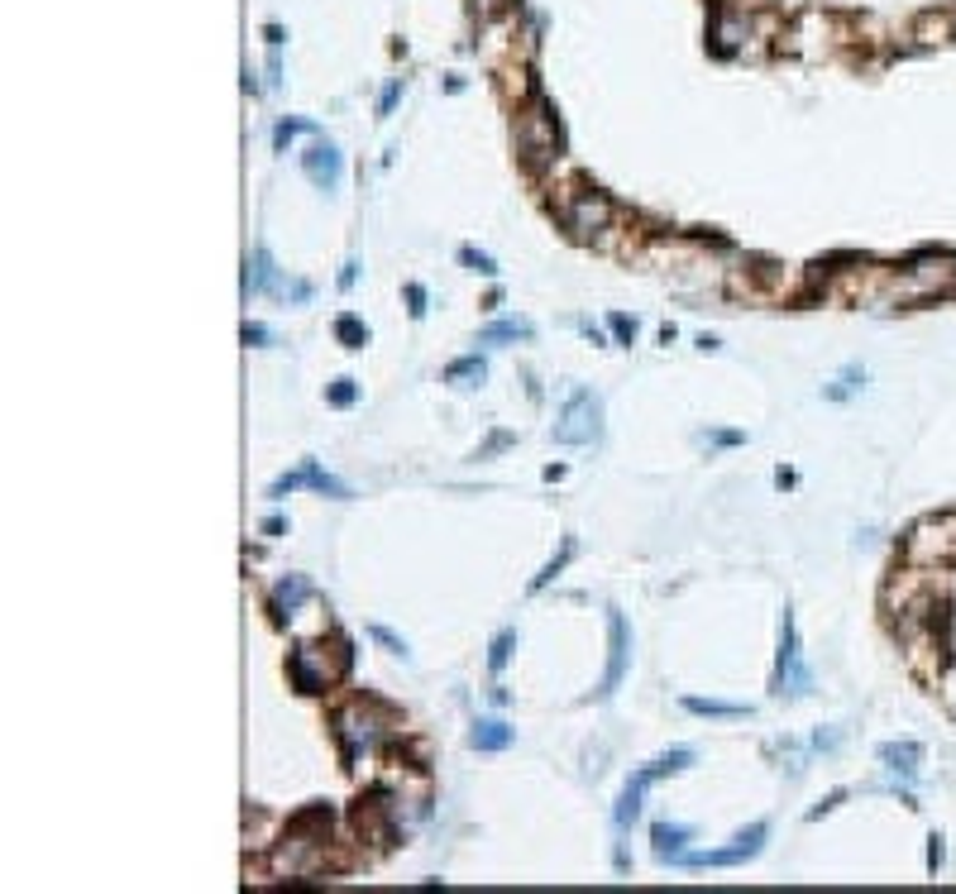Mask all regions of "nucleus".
I'll list each match as a JSON object with an SVG mask.
<instances>
[{
    "label": "nucleus",
    "mask_w": 956,
    "mask_h": 894,
    "mask_svg": "<svg viewBox=\"0 0 956 894\" xmlns=\"http://www.w3.org/2000/svg\"><path fill=\"white\" fill-rule=\"evenodd\" d=\"M326 828H330V808L326 804L297 813V818H292V828H287V837H283V847L273 851V871H278V875L311 871V866L326 856Z\"/></svg>",
    "instance_id": "obj_1"
},
{
    "label": "nucleus",
    "mask_w": 956,
    "mask_h": 894,
    "mask_svg": "<svg viewBox=\"0 0 956 894\" xmlns=\"http://www.w3.org/2000/svg\"><path fill=\"white\" fill-rule=\"evenodd\" d=\"M956 292V254H918L890 283V302H933Z\"/></svg>",
    "instance_id": "obj_2"
},
{
    "label": "nucleus",
    "mask_w": 956,
    "mask_h": 894,
    "mask_svg": "<svg viewBox=\"0 0 956 894\" xmlns=\"http://www.w3.org/2000/svg\"><path fill=\"white\" fill-rule=\"evenodd\" d=\"M694 765V751L689 746H674V751H665V756H655V761L636 765L631 770V780L622 785V794H617V808H612V823L627 832L636 818H641V804H646V789L655 785V780H665V775H679V770H689Z\"/></svg>",
    "instance_id": "obj_3"
},
{
    "label": "nucleus",
    "mask_w": 956,
    "mask_h": 894,
    "mask_svg": "<svg viewBox=\"0 0 956 894\" xmlns=\"http://www.w3.org/2000/svg\"><path fill=\"white\" fill-rule=\"evenodd\" d=\"M388 732H392V718L378 703H349V708H340V718H335V742H340L349 765L359 761V756H369V751H378V746L388 742Z\"/></svg>",
    "instance_id": "obj_4"
},
{
    "label": "nucleus",
    "mask_w": 956,
    "mask_h": 894,
    "mask_svg": "<svg viewBox=\"0 0 956 894\" xmlns=\"http://www.w3.org/2000/svg\"><path fill=\"white\" fill-rule=\"evenodd\" d=\"M813 670L804 660V646H799V627H794V612H780V655H775V694L780 698H808L813 694Z\"/></svg>",
    "instance_id": "obj_5"
},
{
    "label": "nucleus",
    "mask_w": 956,
    "mask_h": 894,
    "mask_svg": "<svg viewBox=\"0 0 956 894\" xmlns=\"http://www.w3.org/2000/svg\"><path fill=\"white\" fill-rule=\"evenodd\" d=\"M555 445H593L603 440V397L588 393V388H574L565 397V407L555 416Z\"/></svg>",
    "instance_id": "obj_6"
},
{
    "label": "nucleus",
    "mask_w": 956,
    "mask_h": 894,
    "mask_svg": "<svg viewBox=\"0 0 956 894\" xmlns=\"http://www.w3.org/2000/svg\"><path fill=\"white\" fill-rule=\"evenodd\" d=\"M765 837H770V823H751V828H741L727 847H713V851H684L674 866H689V871H727V866H746L751 856H761Z\"/></svg>",
    "instance_id": "obj_7"
},
{
    "label": "nucleus",
    "mask_w": 956,
    "mask_h": 894,
    "mask_svg": "<svg viewBox=\"0 0 956 894\" xmlns=\"http://www.w3.org/2000/svg\"><path fill=\"white\" fill-rule=\"evenodd\" d=\"M909 560L913 565H952L956 560V512L928 517L923 526L909 531Z\"/></svg>",
    "instance_id": "obj_8"
},
{
    "label": "nucleus",
    "mask_w": 956,
    "mask_h": 894,
    "mask_svg": "<svg viewBox=\"0 0 956 894\" xmlns=\"http://www.w3.org/2000/svg\"><path fill=\"white\" fill-rule=\"evenodd\" d=\"M627 675H631V627H627L622 612L608 608V670H603V679H598L593 698H598V703L612 698L617 689H622V679Z\"/></svg>",
    "instance_id": "obj_9"
},
{
    "label": "nucleus",
    "mask_w": 956,
    "mask_h": 894,
    "mask_svg": "<svg viewBox=\"0 0 956 894\" xmlns=\"http://www.w3.org/2000/svg\"><path fill=\"white\" fill-rule=\"evenodd\" d=\"M560 220H565L569 235L593 240L598 230H608L612 225V201L603 197V192H574V197L560 206Z\"/></svg>",
    "instance_id": "obj_10"
},
{
    "label": "nucleus",
    "mask_w": 956,
    "mask_h": 894,
    "mask_svg": "<svg viewBox=\"0 0 956 894\" xmlns=\"http://www.w3.org/2000/svg\"><path fill=\"white\" fill-rule=\"evenodd\" d=\"M297 488H316L321 498H335V502H349L354 493H349V483H340L335 474H326L316 459H302L292 474H283V479H273V488H268V498H287V493H297Z\"/></svg>",
    "instance_id": "obj_11"
},
{
    "label": "nucleus",
    "mask_w": 956,
    "mask_h": 894,
    "mask_svg": "<svg viewBox=\"0 0 956 894\" xmlns=\"http://www.w3.org/2000/svg\"><path fill=\"white\" fill-rule=\"evenodd\" d=\"M302 168L321 192H335V187L345 182V153H340L335 139H316V144L302 153Z\"/></svg>",
    "instance_id": "obj_12"
},
{
    "label": "nucleus",
    "mask_w": 956,
    "mask_h": 894,
    "mask_svg": "<svg viewBox=\"0 0 956 894\" xmlns=\"http://www.w3.org/2000/svg\"><path fill=\"white\" fill-rule=\"evenodd\" d=\"M263 292H278V297H283L287 278H283V268L273 263V254L259 244V249L249 254V263H244V297H263Z\"/></svg>",
    "instance_id": "obj_13"
},
{
    "label": "nucleus",
    "mask_w": 956,
    "mask_h": 894,
    "mask_svg": "<svg viewBox=\"0 0 956 894\" xmlns=\"http://www.w3.org/2000/svg\"><path fill=\"white\" fill-rule=\"evenodd\" d=\"M875 756H880V765H885V770H894V775L913 780V775H918V765H923V746H918V742H885L880 751H875Z\"/></svg>",
    "instance_id": "obj_14"
},
{
    "label": "nucleus",
    "mask_w": 956,
    "mask_h": 894,
    "mask_svg": "<svg viewBox=\"0 0 956 894\" xmlns=\"http://www.w3.org/2000/svg\"><path fill=\"white\" fill-rule=\"evenodd\" d=\"M651 842H655V861H679L684 847L694 842V828H684V823H655Z\"/></svg>",
    "instance_id": "obj_15"
},
{
    "label": "nucleus",
    "mask_w": 956,
    "mask_h": 894,
    "mask_svg": "<svg viewBox=\"0 0 956 894\" xmlns=\"http://www.w3.org/2000/svg\"><path fill=\"white\" fill-rule=\"evenodd\" d=\"M512 742H517V732L502 718H478L474 732H469V746H474V751H507Z\"/></svg>",
    "instance_id": "obj_16"
},
{
    "label": "nucleus",
    "mask_w": 956,
    "mask_h": 894,
    "mask_svg": "<svg viewBox=\"0 0 956 894\" xmlns=\"http://www.w3.org/2000/svg\"><path fill=\"white\" fill-rule=\"evenodd\" d=\"M306 598H311V579H306V574H287V579H278V589H273V612H278V617H292Z\"/></svg>",
    "instance_id": "obj_17"
},
{
    "label": "nucleus",
    "mask_w": 956,
    "mask_h": 894,
    "mask_svg": "<svg viewBox=\"0 0 956 894\" xmlns=\"http://www.w3.org/2000/svg\"><path fill=\"white\" fill-rule=\"evenodd\" d=\"M531 335H536L531 321L512 316V321H493V326L478 330V345H517V340H531Z\"/></svg>",
    "instance_id": "obj_18"
},
{
    "label": "nucleus",
    "mask_w": 956,
    "mask_h": 894,
    "mask_svg": "<svg viewBox=\"0 0 956 894\" xmlns=\"http://www.w3.org/2000/svg\"><path fill=\"white\" fill-rule=\"evenodd\" d=\"M483 378H488V364L478 354H464L445 369V383H455V388H483Z\"/></svg>",
    "instance_id": "obj_19"
},
{
    "label": "nucleus",
    "mask_w": 956,
    "mask_h": 894,
    "mask_svg": "<svg viewBox=\"0 0 956 894\" xmlns=\"http://www.w3.org/2000/svg\"><path fill=\"white\" fill-rule=\"evenodd\" d=\"M684 713H694V718H751V708H741V703H717V698H684Z\"/></svg>",
    "instance_id": "obj_20"
},
{
    "label": "nucleus",
    "mask_w": 956,
    "mask_h": 894,
    "mask_svg": "<svg viewBox=\"0 0 956 894\" xmlns=\"http://www.w3.org/2000/svg\"><path fill=\"white\" fill-rule=\"evenodd\" d=\"M861 388H866V369H861V364H851V369H842L832 383H827L823 397H827V402H847V397H856Z\"/></svg>",
    "instance_id": "obj_21"
},
{
    "label": "nucleus",
    "mask_w": 956,
    "mask_h": 894,
    "mask_svg": "<svg viewBox=\"0 0 956 894\" xmlns=\"http://www.w3.org/2000/svg\"><path fill=\"white\" fill-rule=\"evenodd\" d=\"M335 340H340L345 349H364V345H369V326H364L359 316H349V311H345V316H335Z\"/></svg>",
    "instance_id": "obj_22"
},
{
    "label": "nucleus",
    "mask_w": 956,
    "mask_h": 894,
    "mask_svg": "<svg viewBox=\"0 0 956 894\" xmlns=\"http://www.w3.org/2000/svg\"><path fill=\"white\" fill-rule=\"evenodd\" d=\"M512 646H517V632H512V627L493 636V646H488V670H493V675H502V670H507V660H512Z\"/></svg>",
    "instance_id": "obj_23"
},
{
    "label": "nucleus",
    "mask_w": 956,
    "mask_h": 894,
    "mask_svg": "<svg viewBox=\"0 0 956 894\" xmlns=\"http://www.w3.org/2000/svg\"><path fill=\"white\" fill-rule=\"evenodd\" d=\"M459 263H464V268H474V273H483V278H493V273H498L493 254H483V249H474V244H464V249H459Z\"/></svg>",
    "instance_id": "obj_24"
},
{
    "label": "nucleus",
    "mask_w": 956,
    "mask_h": 894,
    "mask_svg": "<svg viewBox=\"0 0 956 894\" xmlns=\"http://www.w3.org/2000/svg\"><path fill=\"white\" fill-rule=\"evenodd\" d=\"M569 555H574V541H565V546H560V555H555V560H550V565H545L541 574H536V579H531V593H541L545 584H550V579H555V574H560V569L569 565Z\"/></svg>",
    "instance_id": "obj_25"
},
{
    "label": "nucleus",
    "mask_w": 956,
    "mask_h": 894,
    "mask_svg": "<svg viewBox=\"0 0 956 894\" xmlns=\"http://www.w3.org/2000/svg\"><path fill=\"white\" fill-rule=\"evenodd\" d=\"M369 636H373V641H378V646H388L392 655H402V660L412 655V651H407V641H402V636L392 632V627H383V622H373V627H369Z\"/></svg>",
    "instance_id": "obj_26"
},
{
    "label": "nucleus",
    "mask_w": 956,
    "mask_h": 894,
    "mask_svg": "<svg viewBox=\"0 0 956 894\" xmlns=\"http://www.w3.org/2000/svg\"><path fill=\"white\" fill-rule=\"evenodd\" d=\"M292 134H316V120H283V125L273 130V149H287Z\"/></svg>",
    "instance_id": "obj_27"
},
{
    "label": "nucleus",
    "mask_w": 956,
    "mask_h": 894,
    "mask_svg": "<svg viewBox=\"0 0 956 894\" xmlns=\"http://www.w3.org/2000/svg\"><path fill=\"white\" fill-rule=\"evenodd\" d=\"M608 326H612V335H617L622 345H631V340H636V316H627V311H617Z\"/></svg>",
    "instance_id": "obj_28"
},
{
    "label": "nucleus",
    "mask_w": 956,
    "mask_h": 894,
    "mask_svg": "<svg viewBox=\"0 0 956 894\" xmlns=\"http://www.w3.org/2000/svg\"><path fill=\"white\" fill-rule=\"evenodd\" d=\"M354 397H359L354 378H335V383H330V402H335V407H349Z\"/></svg>",
    "instance_id": "obj_29"
},
{
    "label": "nucleus",
    "mask_w": 956,
    "mask_h": 894,
    "mask_svg": "<svg viewBox=\"0 0 956 894\" xmlns=\"http://www.w3.org/2000/svg\"><path fill=\"white\" fill-rule=\"evenodd\" d=\"M244 345H254V349L273 345V330H268V326H259V321H244Z\"/></svg>",
    "instance_id": "obj_30"
},
{
    "label": "nucleus",
    "mask_w": 956,
    "mask_h": 894,
    "mask_svg": "<svg viewBox=\"0 0 956 894\" xmlns=\"http://www.w3.org/2000/svg\"><path fill=\"white\" fill-rule=\"evenodd\" d=\"M842 799H847V789H832L827 799H818V804L808 808V823H818V818H823V813H832V808L842 804Z\"/></svg>",
    "instance_id": "obj_31"
},
{
    "label": "nucleus",
    "mask_w": 956,
    "mask_h": 894,
    "mask_svg": "<svg viewBox=\"0 0 956 894\" xmlns=\"http://www.w3.org/2000/svg\"><path fill=\"white\" fill-rule=\"evenodd\" d=\"M407 311H412L416 321L426 316V287H421V283H407Z\"/></svg>",
    "instance_id": "obj_32"
},
{
    "label": "nucleus",
    "mask_w": 956,
    "mask_h": 894,
    "mask_svg": "<svg viewBox=\"0 0 956 894\" xmlns=\"http://www.w3.org/2000/svg\"><path fill=\"white\" fill-rule=\"evenodd\" d=\"M942 861H947V842L942 837H928V871H942Z\"/></svg>",
    "instance_id": "obj_33"
},
{
    "label": "nucleus",
    "mask_w": 956,
    "mask_h": 894,
    "mask_svg": "<svg viewBox=\"0 0 956 894\" xmlns=\"http://www.w3.org/2000/svg\"><path fill=\"white\" fill-rule=\"evenodd\" d=\"M808 746H813V751H837V746H842V732H813Z\"/></svg>",
    "instance_id": "obj_34"
},
{
    "label": "nucleus",
    "mask_w": 956,
    "mask_h": 894,
    "mask_svg": "<svg viewBox=\"0 0 956 894\" xmlns=\"http://www.w3.org/2000/svg\"><path fill=\"white\" fill-rule=\"evenodd\" d=\"M397 96H402V82H388V91H383V101H378V115H392V106H397Z\"/></svg>",
    "instance_id": "obj_35"
},
{
    "label": "nucleus",
    "mask_w": 956,
    "mask_h": 894,
    "mask_svg": "<svg viewBox=\"0 0 956 894\" xmlns=\"http://www.w3.org/2000/svg\"><path fill=\"white\" fill-rule=\"evenodd\" d=\"M507 445H512V436H507V431H498V436H493V440H488V445H483V450H478V459L498 455V450H507Z\"/></svg>",
    "instance_id": "obj_36"
},
{
    "label": "nucleus",
    "mask_w": 956,
    "mask_h": 894,
    "mask_svg": "<svg viewBox=\"0 0 956 894\" xmlns=\"http://www.w3.org/2000/svg\"><path fill=\"white\" fill-rule=\"evenodd\" d=\"M741 431H708V445H741Z\"/></svg>",
    "instance_id": "obj_37"
},
{
    "label": "nucleus",
    "mask_w": 956,
    "mask_h": 894,
    "mask_svg": "<svg viewBox=\"0 0 956 894\" xmlns=\"http://www.w3.org/2000/svg\"><path fill=\"white\" fill-rule=\"evenodd\" d=\"M283 531H287L283 517H263V536H283Z\"/></svg>",
    "instance_id": "obj_38"
},
{
    "label": "nucleus",
    "mask_w": 956,
    "mask_h": 894,
    "mask_svg": "<svg viewBox=\"0 0 956 894\" xmlns=\"http://www.w3.org/2000/svg\"><path fill=\"white\" fill-rule=\"evenodd\" d=\"M354 278H359V263L349 259L345 268H340V287H354Z\"/></svg>",
    "instance_id": "obj_39"
}]
</instances>
